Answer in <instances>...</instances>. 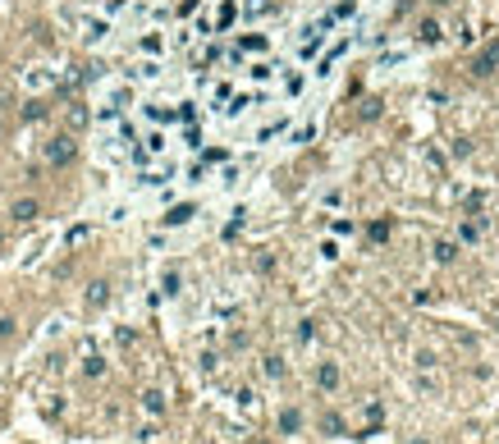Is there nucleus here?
Returning <instances> with one entry per match:
<instances>
[{"mask_svg":"<svg viewBox=\"0 0 499 444\" xmlns=\"http://www.w3.org/2000/svg\"><path fill=\"white\" fill-rule=\"evenodd\" d=\"M321 431L325 435H344V417H334V412H330V417L321 422Z\"/></svg>","mask_w":499,"mask_h":444,"instance_id":"obj_12","label":"nucleus"},{"mask_svg":"<svg viewBox=\"0 0 499 444\" xmlns=\"http://www.w3.org/2000/svg\"><path fill=\"white\" fill-rule=\"evenodd\" d=\"M83 124H88V110H83V106H69V129H83Z\"/></svg>","mask_w":499,"mask_h":444,"instance_id":"obj_13","label":"nucleus"},{"mask_svg":"<svg viewBox=\"0 0 499 444\" xmlns=\"http://www.w3.org/2000/svg\"><path fill=\"white\" fill-rule=\"evenodd\" d=\"M10 334H14V321L10 316H0V339H10Z\"/></svg>","mask_w":499,"mask_h":444,"instance_id":"obj_18","label":"nucleus"},{"mask_svg":"<svg viewBox=\"0 0 499 444\" xmlns=\"http://www.w3.org/2000/svg\"><path fill=\"white\" fill-rule=\"evenodd\" d=\"M454 256H458V243H449V238H440V243H435V261H440V266H449Z\"/></svg>","mask_w":499,"mask_h":444,"instance_id":"obj_8","label":"nucleus"},{"mask_svg":"<svg viewBox=\"0 0 499 444\" xmlns=\"http://www.w3.org/2000/svg\"><path fill=\"white\" fill-rule=\"evenodd\" d=\"M106 302H111V284H106V279L88 284V307H106Z\"/></svg>","mask_w":499,"mask_h":444,"instance_id":"obj_5","label":"nucleus"},{"mask_svg":"<svg viewBox=\"0 0 499 444\" xmlns=\"http://www.w3.org/2000/svg\"><path fill=\"white\" fill-rule=\"evenodd\" d=\"M183 220H193V206L183 202V206H174V211L165 215V224H183Z\"/></svg>","mask_w":499,"mask_h":444,"instance_id":"obj_10","label":"nucleus"},{"mask_svg":"<svg viewBox=\"0 0 499 444\" xmlns=\"http://www.w3.org/2000/svg\"><path fill=\"white\" fill-rule=\"evenodd\" d=\"M83 371H88V376H101V371H106V362H101V357H88V362H83Z\"/></svg>","mask_w":499,"mask_h":444,"instance_id":"obj_17","label":"nucleus"},{"mask_svg":"<svg viewBox=\"0 0 499 444\" xmlns=\"http://www.w3.org/2000/svg\"><path fill=\"white\" fill-rule=\"evenodd\" d=\"M408 444H426V440H408Z\"/></svg>","mask_w":499,"mask_h":444,"instance_id":"obj_20","label":"nucleus"},{"mask_svg":"<svg viewBox=\"0 0 499 444\" xmlns=\"http://www.w3.org/2000/svg\"><path fill=\"white\" fill-rule=\"evenodd\" d=\"M316 385L321 389H339V367H334V362H321V367H316Z\"/></svg>","mask_w":499,"mask_h":444,"instance_id":"obj_4","label":"nucleus"},{"mask_svg":"<svg viewBox=\"0 0 499 444\" xmlns=\"http://www.w3.org/2000/svg\"><path fill=\"white\" fill-rule=\"evenodd\" d=\"M42 115H46L42 101H28V106H23V120H42Z\"/></svg>","mask_w":499,"mask_h":444,"instance_id":"obj_15","label":"nucleus"},{"mask_svg":"<svg viewBox=\"0 0 499 444\" xmlns=\"http://www.w3.org/2000/svg\"><path fill=\"white\" fill-rule=\"evenodd\" d=\"M74 138L69 133H60V138H51V142H46V161H51V165H69V161H74Z\"/></svg>","mask_w":499,"mask_h":444,"instance_id":"obj_1","label":"nucleus"},{"mask_svg":"<svg viewBox=\"0 0 499 444\" xmlns=\"http://www.w3.org/2000/svg\"><path fill=\"white\" fill-rule=\"evenodd\" d=\"M495 69H499V42H490L486 51H481V56L472 60V74H477V78H490Z\"/></svg>","mask_w":499,"mask_h":444,"instance_id":"obj_2","label":"nucleus"},{"mask_svg":"<svg viewBox=\"0 0 499 444\" xmlns=\"http://www.w3.org/2000/svg\"><path fill=\"white\" fill-rule=\"evenodd\" d=\"M298 426H302V412H293V408L279 412V431L284 435H298Z\"/></svg>","mask_w":499,"mask_h":444,"instance_id":"obj_7","label":"nucleus"},{"mask_svg":"<svg viewBox=\"0 0 499 444\" xmlns=\"http://www.w3.org/2000/svg\"><path fill=\"white\" fill-rule=\"evenodd\" d=\"M266 376H270V380L284 376V357H266Z\"/></svg>","mask_w":499,"mask_h":444,"instance_id":"obj_14","label":"nucleus"},{"mask_svg":"<svg viewBox=\"0 0 499 444\" xmlns=\"http://www.w3.org/2000/svg\"><path fill=\"white\" fill-rule=\"evenodd\" d=\"M142 408L152 412V417H161V412H165V394H161V389H147V394H142Z\"/></svg>","mask_w":499,"mask_h":444,"instance_id":"obj_6","label":"nucleus"},{"mask_svg":"<svg viewBox=\"0 0 499 444\" xmlns=\"http://www.w3.org/2000/svg\"><path fill=\"white\" fill-rule=\"evenodd\" d=\"M458 238H463V243H477V238H481V224H477V220H467L463 229H458Z\"/></svg>","mask_w":499,"mask_h":444,"instance_id":"obj_11","label":"nucleus"},{"mask_svg":"<svg viewBox=\"0 0 499 444\" xmlns=\"http://www.w3.org/2000/svg\"><path fill=\"white\" fill-rule=\"evenodd\" d=\"M197 10V0H179V14H193Z\"/></svg>","mask_w":499,"mask_h":444,"instance_id":"obj_19","label":"nucleus"},{"mask_svg":"<svg viewBox=\"0 0 499 444\" xmlns=\"http://www.w3.org/2000/svg\"><path fill=\"white\" fill-rule=\"evenodd\" d=\"M371 238H376V243H385V238H389V220H376V224H371Z\"/></svg>","mask_w":499,"mask_h":444,"instance_id":"obj_16","label":"nucleus"},{"mask_svg":"<svg viewBox=\"0 0 499 444\" xmlns=\"http://www.w3.org/2000/svg\"><path fill=\"white\" fill-rule=\"evenodd\" d=\"M440 37H444V33H440V23H435V19H426V23H422V42H426V46H435Z\"/></svg>","mask_w":499,"mask_h":444,"instance_id":"obj_9","label":"nucleus"},{"mask_svg":"<svg viewBox=\"0 0 499 444\" xmlns=\"http://www.w3.org/2000/svg\"><path fill=\"white\" fill-rule=\"evenodd\" d=\"M10 215H14L19 224H33L37 215H42V202H37V197H19V202L10 206Z\"/></svg>","mask_w":499,"mask_h":444,"instance_id":"obj_3","label":"nucleus"},{"mask_svg":"<svg viewBox=\"0 0 499 444\" xmlns=\"http://www.w3.org/2000/svg\"><path fill=\"white\" fill-rule=\"evenodd\" d=\"M0 243H5V238H0Z\"/></svg>","mask_w":499,"mask_h":444,"instance_id":"obj_21","label":"nucleus"}]
</instances>
